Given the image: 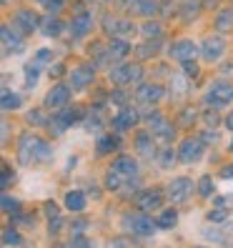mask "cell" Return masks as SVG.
Listing matches in <instances>:
<instances>
[{"instance_id": "6da1fadb", "label": "cell", "mask_w": 233, "mask_h": 248, "mask_svg": "<svg viewBox=\"0 0 233 248\" xmlns=\"http://www.w3.org/2000/svg\"><path fill=\"white\" fill-rule=\"evenodd\" d=\"M18 158L20 163H43V160L53 158V148L48 140H43L35 133H23L18 140Z\"/></svg>"}, {"instance_id": "7a4b0ae2", "label": "cell", "mask_w": 233, "mask_h": 248, "mask_svg": "<svg viewBox=\"0 0 233 248\" xmlns=\"http://www.w3.org/2000/svg\"><path fill=\"white\" fill-rule=\"evenodd\" d=\"M121 228L123 233H133V236H153V233L158 231V223H155V218H151L148 213H125L121 218Z\"/></svg>"}, {"instance_id": "3957f363", "label": "cell", "mask_w": 233, "mask_h": 248, "mask_svg": "<svg viewBox=\"0 0 233 248\" xmlns=\"http://www.w3.org/2000/svg\"><path fill=\"white\" fill-rule=\"evenodd\" d=\"M206 103L213 108H226L228 103H233V85L226 80H216L208 85V93H206Z\"/></svg>"}, {"instance_id": "277c9868", "label": "cell", "mask_w": 233, "mask_h": 248, "mask_svg": "<svg viewBox=\"0 0 233 248\" xmlns=\"http://www.w3.org/2000/svg\"><path fill=\"white\" fill-rule=\"evenodd\" d=\"M108 78L113 83H118V85H130V83H138L143 78V68L133 65V63H121L108 73Z\"/></svg>"}, {"instance_id": "5b68a950", "label": "cell", "mask_w": 233, "mask_h": 248, "mask_svg": "<svg viewBox=\"0 0 233 248\" xmlns=\"http://www.w3.org/2000/svg\"><path fill=\"white\" fill-rule=\"evenodd\" d=\"M226 53V40H223V33L218 35H208L206 40L201 43V55L206 58L208 63H218Z\"/></svg>"}, {"instance_id": "8992f818", "label": "cell", "mask_w": 233, "mask_h": 248, "mask_svg": "<svg viewBox=\"0 0 233 248\" xmlns=\"http://www.w3.org/2000/svg\"><path fill=\"white\" fill-rule=\"evenodd\" d=\"M193 181L191 178H186V176H178V178H173L171 183H168V198L173 201V203H186L188 198L193 196Z\"/></svg>"}, {"instance_id": "52a82bcc", "label": "cell", "mask_w": 233, "mask_h": 248, "mask_svg": "<svg viewBox=\"0 0 233 248\" xmlns=\"http://www.w3.org/2000/svg\"><path fill=\"white\" fill-rule=\"evenodd\" d=\"M93 78H95V65H91V63L78 65V68L70 70V88L76 93H80V91H85L93 83Z\"/></svg>"}, {"instance_id": "ba28073f", "label": "cell", "mask_w": 233, "mask_h": 248, "mask_svg": "<svg viewBox=\"0 0 233 248\" xmlns=\"http://www.w3.org/2000/svg\"><path fill=\"white\" fill-rule=\"evenodd\" d=\"M80 118V108H63V110H55L53 113V118H50V128L55 130V133L58 136H61V133H65V130L73 125V123H76Z\"/></svg>"}, {"instance_id": "9c48e42d", "label": "cell", "mask_w": 233, "mask_h": 248, "mask_svg": "<svg viewBox=\"0 0 233 248\" xmlns=\"http://www.w3.org/2000/svg\"><path fill=\"white\" fill-rule=\"evenodd\" d=\"M148 123H151V133L155 136V138H161V140H173V136H176V128H173V123L166 118V115H161V113H153V115H148Z\"/></svg>"}, {"instance_id": "30bf717a", "label": "cell", "mask_w": 233, "mask_h": 248, "mask_svg": "<svg viewBox=\"0 0 233 248\" xmlns=\"http://www.w3.org/2000/svg\"><path fill=\"white\" fill-rule=\"evenodd\" d=\"M138 121H140V115L136 113V108H121L118 113L113 115L110 125H113L115 133H125V130H130V128H133Z\"/></svg>"}, {"instance_id": "8fae6325", "label": "cell", "mask_w": 233, "mask_h": 248, "mask_svg": "<svg viewBox=\"0 0 233 248\" xmlns=\"http://www.w3.org/2000/svg\"><path fill=\"white\" fill-rule=\"evenodd\" d=\"M198 53H201V48L196 46L193 40H188V38H181V40H176L171 46V58H176V61H181V63L193 61Z\"/></svg>"}, {"instance_id": "7c38bea8", "label": "cell", "mask_w": 233, "mask_h": 248, "mask_svg": "<svg viewBox=\"0 0 233 248\" xmlns=\"http://www.w3.org/2000/svg\"><path fill=\"white\" fill-rule=\"evenodd\" d=\"M13 28H18L23 35H31V33H35V28H38V16L33 10H28V8L16 10V16H13Z\"/></svg>"}, {"instance_id": "4fadbf2b", "label": "cell", "mask_w": 233, "mask_h": 248, "mask_svg": "<svg viewBox=\"0 0 233 248\" xmlns=\"http://www.w3.org/2000/svg\"><path fill=\"white\" fill-rule=\"evenodd\" d=\"M70 91H73V88H68V85H53L50 93L46 95V100H43V106L53 108V110L65 108V106L70 103Z\"/></svg>"}, {"instance_id": "5bb4252c", "label": "cell", "mask_w": 233, "mask_h": 248, "mask_svg": "<svg viewBox=\"0 0 233 248\" xmlns=\"http://www.w3.org/2000/svg\"><path fill=\"white\" fill-rule=\"evenodd\" d=\"M3 48L5 53H23L25 50V40L23 33L13 25H3Z\"/></svg>"}, {"instance_id": "9a60e30c", "label": "cell", "mask_w": 233, "mask_h": 248, "mask_svg": "<svg viewBox=\"0 0 233 248\" xmlns=\"http://www.w3.org/2000/svg\"><path fill=\"white\" fill-rule=\"evenodd\" d=\"M203 143L198 140V138H186L183 143H181V151H178V158L183 160V163H196V160H201V155H203Z\"/></svg>"}, {"instance_id": "2e32d148", "label": "cell", "mask_w": 233, "mask_h": 248, "mask_svg": "<svg viewBox=\"0 0 233 248\" xmlns=\"http://www.w3.org/2000/svg\"><path fill=\"white\" fill-rule=\"evenodd\" d=\"M110 168L118 173V176H123L125 181H130V178L138 176V160H136L133 155H118V158L110 163Z\"/></svg>"}, {"instance_id": "e0dca14e", "label": "cell", "mask_w": 233, "mask_h": 248, "mask_svg": "<svg viewBox=\"0 0 233 248\" xmlns=\"http://www.w3.org/2000/svg\"><path fill=\"white\" fill-rule=\"evenodd\" d=\"M163 201H166V196L161 191H143L138 196V208L145 211V213H148V211H161Z\"/></svg>"}, {"instance_id": "ac0fdd59", "label": "cell", "mask_w": 233, "mask_h": 248, "mask_svg": "<svg viewBox=\"0 0 233 248\" xmlns=\"http://www.w3.org/2000/svg\"><path fill=\"white\" fill-rule=\"evenodd\" d=\"M136 98L140 100V103H158V100L163 98V85H158V83H143V85H138Z\"/></svg>"}, {"instance_id": "d6986e66", "label": "cell", "mask_w": 233, "mask_h": 248, "mask_svg": "<svg viewBox=\"0 0 233 248\" xmlns=\"http://www.w3.org/2000/svg\"><path fill=\"white\" fill-rule=\"evenodd\" d=\"M70 28H73L70 33L76 35V38L88 35V33L93 31V16H91V13H78V16L70 20Z\"/></svg>"}, {"instance_id": "ffe728a7", "label": "cell", "mask_w": 233, "mask_h": 248, "mask_svg": "<svg viewBox=\"0 0 233 248\" xmlns=\"http://www.w3.org/2000/svg\"><path fill=\"white\" fill-rule=\"evenodd\" d=\"M63 203H65V208H68L70 213H83V211H85V203H88V201H85V193H83V191L73 188V191L65 193Z\"/></svg>"}, {"instance_id": "44dd1931", "label": "cell", "mask_w": 233, "mask_h": 248, "mask_svg": "<svg viewBox=\"0 0 233 248\" xmlns=\"http://www.w3.org/2000/svg\"><path fill=\"white\" fill-rule=\"evenodd\" d=\"M106 31L110 35H125V33H136V25L128 23V20H121V18H106Z\"/></svg>"}, {"instance_id": "7402d4cb", "label": "cell", "mask_w": 233, "mask_h": 248, "mask_svg": "<svg viewBox=\"0 0 233 248\" xmlns=\"http://www.w3.org/2000/svg\"><path fill=\"white\" fill-rule=\"evenodd\" d=\"M153 133L151 130H140V133L136 136V148H138V153L140 155H155V151H153Z\"/></svg>"}, {"instance_id": "603a6c76", "label": "cell", "mask_w": 233, "mask_h": 248, "mask_svg": "<svg viewBox=\"0 0 233 248\" xmlns=\"http://www.w3.org/2000/svg\"><path fill=\"white\" fill-rule=\"evenodd\" d=\"M213 25H216L218 33H231V31H233V10H231V8L221 10V13L213 18Z\"/></svg>"}, {"instance_id": "cb8c5ba5", "label": "cell", "mask_w": 233, "mask_h": 248, "mask_svg": "<svg viewBox=\"0 0 233 248\" xmlns=\"http://www.w3.org/2000/svg\"><path fill=\"white\" fill-rule=\"evenodd\" d=\"M130 53V46L125 40H121V38H113V43L108 46V58H113V61H123V58Z\"/></svg>"}, {"instance_id": "d4e9b609", "label": "cell", "mask_w": 233, "mask_h": 248, "mask_svg": "<svg viewBox=\"0 0 233 248\" xmlns=\"http://www.w3.org/2000/svg\"><path fill=\"white\" fill-rule=\"evenodd\" d=\"M118 138H115L113 133H108V136H100L98 138V145H95V151H98V155H108V153H113L115 148H118Z\"/></svg>"}, {"instance_id": "484cf974", "label": "cell", "mask_w": 233, "mask_h": 248, "mask_svg": "<svg viewBox=\"0 0 233 248\" xmlns=\"http://www.w3.org/2000/svg\"><path fill=\"white\" fill-rule=\"evenodd\" d=\"M155 223H158V228H173L178 223V211H173V208H161V213H158V218H155Z\"/></svg>"}, {"instance_id": "4316f807", "label": "cell", "mask_w": 233, "mask_h": 248, "mask_svg": "<svg viewBox=\"0 0 233 248\" xmlns=\"http://www.w3.org/2000/svg\"><path fill=\"white\" fill-rule=\"evenodd\" d=\"M40 65H43V63H38V61H33V63L25 65V88H33V85L38 83V78H40Z\"/></svg>"}, {"instance_id": "83f0119b", "label": "cell", "mask_w": 233, "mask_h": 248, "mask_svg": "<svg viewBox=\"0 0 233 248\" xmlns=\"http://www.w3.org/2000/svg\"><path fill=\"white\" fill-rule=\"evenodd\" d=\"M23 106V98L18 95V93H10L8 88L3 91V110L8 113V110H18Z\"/></svg>"}, {"instance_id": "f1b7e54d", "label": "cell", "mask_w": 233, "mask_h": 248, "mask_svg": "<svg viewBox=\"0 0 233 248\" xmlns=\"http://www.w3.org/2000/svg\"><path fill=\"white\" fill-rule=\"evenodd\" d=\"M40 25H43V33H46L48 38H55V35H61V23L58 20H53V16H48V18H43L40 20Z\"/></svg>"}, {"instance_id": "f546056e", "label": "cell", "mask_w": 233, "mask_h": 248, "mask_svg": "<svg viewBox=\"0 0 233 248\" xmlns=\"http://www.w3.org/2000/svg\"><path fill=\"white\" fill-rule=\"evenodd\" d=\"M213 193H216L213 178H211V176H203V178L198 181V196H201V198H211Z\"/></svg>"}, {"instance_id": "4dcf8cb0", "label": "cell", "mask_w": 233, "mask_h": 248, "mask_svg": "<svg viewBox=\"0 0 233 248\" xmlns=\"http://www.w3.org/2000/svg\"><path fill=\"white\" fill-rule=\"evenodd\" d=\"M173 160H176V153H173L171 148L158 151V163H161L163 168H171V166H173Z\"/></svg>"}, {"instance_id": "1f68e13d", "label": "cell", "mask_w": 233, "mask_h": 248, "mask_svg": "<svg viewBox=\"0 0 233 248\" xmlns=\"http://www.w3.org/2000/svg\"><path fill=\"white\" fill-rule=\"evenodd\" d=\"M226 218H228V208H226V206H218L216 211L208 213V221H211V223H223Z\"/></svg>"}, {"instance_id": "d6a6232c", "label": "cell", "mask_w": 233, "mask_h": 248, "mask_svg": "<svg viewBox=\"0 0 233 248\" xmlns=\"http://www.w3.org/2000/svg\"><path fill=\"white\" fill-rule=\"evenodd\" d=\"M161 31H163L161 23H145L143 25V35L145 38H161Z\"/></svg>"}, {"instance_id": "836d02e7", "label": "cell", "mask_w": 233, "mask_h": 248, "mask_svg": "<svg viewBox=\"0 0 233 248\" xmlns=\"http://www.w3.org/2000/svg\"><path fill=\"white\" fill-rule=\"evenodd\" d=\"M3 211H5V213H20V203L5 193V196H3Z\"/></svg>"}, {"instance_id": "e575fe53", "label": "cell", "mask_w": 233, "mask_h": 248, "mask_svg": "<svg viewBox=\"0 0 233 248\" xmlns=\"http://www.w3.org/2000/svg\"><path fill=\"white\" fill-rule=\"evenodd\" d=\"M3 243H5V246H10V243H16V246H23L25 241H23V238L18 236L16 231H10V228H8V231L3 233Z\"/></svg>"}, {"instance_id": "d590c367", "label": "cell", "mask_w": 233, "mask_h": 248, "mask_svg": "<svg viewBox=\"0 0 233 248\" xmlns=\"http://www.w3.org/2000/svg\"><path fill=\"white\" fill-rule=\"evenodd\" d=\"M38 3H43V5H46L50 13H58V10L63 8V0H38Z\"/></svg>"}, {"instance_id": "8d00e7d4", "label": "cell", "mask_w": 233, "mask_h": 248, "mask_svg": "<svg viewBox=\"0 0 233 248\" xmlns=\"http://www.w3.org/2000/svg\"><path fill=\"white\" fill-rule=\"evenodd\" d=\"M183 68H186V78H196V76H198V65H196L193 61H186Z\"/></svg>"}, {"instance_id": "74e56055", "label": "cell", "mask_w": 233, "mask_h": 248, "mask_svg": "<svg viewBox=\"0 0 233 248\" xmlns=\"http://www.w3.org/2000/svg\"><path fill=\"white\" fill-rule=\"evenodd\" d=\"M35 61H38V63H48V61H53V53H50L48 48H40L38 55H35Z\"/></svg>"}, {"instance_id": "f35d334b", "label": "cell", "mask_w": 233, "mask_h": 248, "mask_svg": "<svg viewBox=\"0 0 233 248\" xmlns=\"http://www.w3.org/2000/svg\"><path fill=\"white\" fill-rule=\"evenodd\" d=\"M46 211H48V216H61V211H58L55 203H46Z\"/></svg>"}, {"instance_id": "ab89813d", "label": "cell", "mask_w": 233, "mask_h": 248, "mask_svg": "<svg viewBox=\"0 0 233 248\" xmlns=\"http://www.w3.org/2000/svg\"><path fill=\"white\" fill-rule=\"evenodd\" d=\"M68 246H91V241H85V238H70Z\"/></svg>"}, {"instance_id": "60d3db41", "label": "cell", "mask_w": 233, "mask_h": 248, "mask_svg": "<svg viewBox=\"0 0 233 248\" xmlns=\"http://www.w3.org/2000/svg\"><path fill=\"white\" fill-rule=\"evenodd\" d=\"M221 176H223V178H233V163L223 166V170H221Z\"/></svg>"}, {"instance_id": "b9f144b4", "label": "cell", "mask_w": 233, "mask_h": 248, "mask_svg": "<svg viewBox=\"0 0 233 248\" xmlns=\"http://www.w3.org/2000/svg\"><path fill=\"white\" fill-rule=\"evenodd\" d=\"M133 241H123V238H113V241H108V246H130Z\"/></svg>"}, {"instance_id": "7bdbcfd3", "label": "cell", "mask_w": 233, "mask_h": 248, "mask_svg": "<svg viewBox=\"0 0 233 248\" xmlns=\"http://www.w3.org/2000/svg\"><path fill=\"white\" fill-rule=\"evenodd\" d=\"M223 123H226V128H228V130H233V110L226 115V121H223Z\"/></svg>"}, {"instance_id": "ee69618b", "label": "cell", "mask_w": 233, "mask_h": 248, "mask_svg": "<svg viewBox=\"0 0 233 248\" xmlns=\"http://www.w3.org/2000/svg\"><path fill=\"white\" fill-rule=\"evenodd\" d=\"M206 140H213V143H216V140H218V136H216V133H206Z\"/></svg>"}, {"instance_id": "f6af8a7d", "label": "cell", "mask_w": 233, "mask_h": 248, "mask_svg": "<svg viewBox=\"0 0 233 248\" xmlns=\"http://www.w3.org/2000/svg\"><path fill=\"white\" fill-rule=\"evenodd\" d=\"M228 151L233 153V138H231V143H228Z\"/></svg>"}]
</instances>
